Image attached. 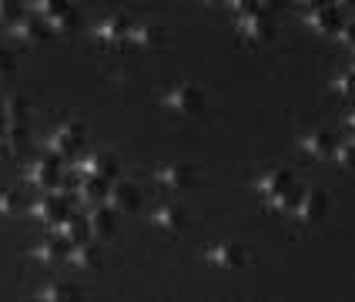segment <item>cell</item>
I'll use <instances>...</instances> for the list:
<instances>
[{"instance_id":"f1b7e54d","label":"cell","mask_w":355,"mask_h":302,"mask_svg":"<svg viewBox=\"0 0 355 302\" xmlns=\"http://www.w3.org/2000/svg\"><path fill=\"white\" fill-rule=\"evenodd\" d=\"M10 74H14V58H10V51L0 47V78H10Z\"/></svg>"},{"instance_id":"ba28073f","label":"cell","mask_w":355,"mask_h":302,"mask_svg":"<svg viewBox=\"0 0 355 302\" xmlns=\"http://www.w3.org/2000/svg\"><path fill=\"white\" fill-rule=\"evenodd\" d=\"M131 20L121 17V14H111V17H104L94 27V40H98L101 47H124L128 44V37H131Z\"/></svg>"},{"instance_id":"f546056e","label":"cell","mask_w":355,"mask_h":302,"mask_svg":"<svg viewBox=\"0 0 355 302\" xmlns=\"http://www.w3.org/2000/svg\"><path fill=\"white\" fill-rule=\"evenodd\" d=\"M338 40H342V44H349V47L355 51V24H345V27L338 31Z\"/></svg>"},{"instance_id":"7402d4cb","label":"cell","mask_w":355,"mask_h":302,"mask_svg":"<svg viewBox=\"0 0 355 302\" xmlns=\"http://www.w3.org/2000/svg\"><path fill=\"white\" fill-rule=\"evenodd\" d=\"M67 252H71V245L64 239H58V235H51L47 242H40V245H34V259L37 262H47V265H58V262H67Z\"/></svg>"},{"instance_id":"7a4b0ae2","label":"cell","mask_w":355,"mask_h":302,"mask_svg":"<svg viewBox=\"0 0 355 302\" xmlns=\"http://www.w3.org/2000/svg\"><path fill=\"white\" fill-rule=\"evenodd\" d=\"M161 104H164L168 111H175V115H195V111H201V104H205V94L198 91L195 84L181 81V84H171V87L164 91Z\"/></svg>"},{"instance_id":"5b68a950","label":"cell","mask_w":355,"mask_h":302,"mask_svg":"<svg viewBox=\"0 0 355 302\" xmlns=\"http://www.w3.org/2000/svg\"><path fill=\"white\" fill-rule=\"evenodd\" d=\"M329 212V199L325 192L318 188H309V192H298L295 205H292V219L302 221V225H312V221H322Z\"/></svg>"},{"instance_id":"1f68e13d","label":"cell","mask_w":355,"mask_h":302,"mask_svg":"<svg viewBox=\"0 0 355 302\" xmlns=\"http://www.w3.org/2000/svg\"><path fill=\"white\" fill-rule=\"evenodd\" d=\"M345 124H349V131H352V135H355V111H352V115H349V118H345Z\"/></svg>"},{"instance_id":"7c38bea8","label":"cell","mask_w":355,"mask_h":302,"mask_svg":"<svg viewBox=\"0 0 355 302\" xmlns=\"http://www.w3.org/2000/svg\"><path fill=\"white\" fill-rule=\"evenodd\" d=\"M87 235L91 242H104L114 235V212L107 208V205H94V208H87Z\"/></svg>"},{"instance_id":"e0dca14e","label":"cell","mask_w":355,"mask_h":302,"mask_svg":"<svg viewBox=\"0 0 355 302\" xmlns=\"http://www.w3.org/2000/svg\"><path fill=\"white\" fill-rule=\"evenodd\" d=\"M298 144L312 158H332L336 155V135H329V131H309V135H302Z\"/></svg>"},{"instance_id":"3957f363","label":"cell","mask_w":355,"mask_h":302,"mask_svg":"<svg viewBox=\"0 0 355 302\" xmlns=\"http://www.w3.org/2000/svg\"><path fill=\"white\" fill-rule=\"evenodd\" d=\"M84 144V124L80 121H60L58 128L47 135V151L58 155V158H67L71 151H78Z\"/></svg>"},{"instance_id":"cb8c5ba5","label":"cell","mask_w":355,"mask_h":302,"mask_svg":"<svg viewBox=\"0 0 355 302\" xmlns=\"http://www.w3.org/2000/svg\"><path fill=\"white\" fill-rule=\"evenodd\" d=\"M44 27H47L51 34H67V31H74V27H78V14H74V7H71V3H60L58 10L44 20Z\"/></svg>"},{"instance_id":"9c48e42d","label":"cell","mask_w":355,"mask_h":302,"mask_svg":"<svg viewBox=\"0 0 355 302\" xmlns=\"http://www.w3.org/2000/svg\"><path fill=\"white\" fill-rule=\"evenodd\" d=\"M74 171H78L80 178H98V181H118V161L111 158V155H104V151H91V155H84V158L74 165Z\"/></svg>"},{"instance_id":"603a6c76","label":"cell","mask_w":355,"mask_h":302,"mask_svg":"<svg viewBox=\"0 0 355 302\" xmlns=\"http://www.w3.org/2000/svg\"><path fill=\"white\" fill-rule=\"evenodd\" d=\"M78 296H80L78 285H71V282H64V279H51L37 292L40 302H78Z\"/></svg>"},{"instance_id":"4dcf8cb0","label":"cell","mask_w":355,"mask_h":302,"mask_svg":"<svg viewBox=\"0 0 355 302\" xmlns=\"http://www.w3.org/2000/svg\"><path fill=\"white\" fill-rule=\"evenodd\" d=\"M0 20H17V10H14V3H7V0H0Z\"/></svg>"},{"instance_id":"4316f807","label":"cell","mask_w":355,"mask_h":302,"mask_svg":"<svg viewBox=\"0 0 355 302\" xmlns=\"http://www.w3.org/2000/svg\"><path fill=\"white\" fill-rule=\"evenodd\" d=\"M332 87H336V94H342V98H355V67L345 71V74H338Z\"/></svg>"},{"instance_id":"ac0fdd59","label":"cell","mask_w":355,"mask_h":302,"mask_svg":"<svg viewBox=\"0 0 355 302\" xmlns=\"http://www.w3.org/2000/svg\"><path fill=\"white\" fill-rule=\"evenodd\" d=\"M67 262L80 269V272H87V269H98L101 265V249L98 242H78V245H71V252H67Z\"/></svg>"},{"instance_id":"277c9868","label":"cell","mask_w":355,"mask_h":302,"mask_svg":"<svg viewBox=\"0 0 355 302\" xmlns=\"http://www.w3.org/2000/svg\"><path fill=\"white\" fill-rule=\"evenodd\" d=\"M24 178L31 181L40 195H47V192H58L60 185H64V171H60V165L54 158H37L27 165Z\"/></svg>"},{"instance_id":"5bb4252c","label":"cell","mask_w":355,"mask_h":302,"mask_svg":"<svg viewBox=\"0 0 355 302\" xmlns=\"http://www.w3.org/2000/svg\"><path fill=\"white\" fill-rule=\"evenodd\" d=\"M104 205H107L111 212H135V208H138V188H135L131 181H111Z\"/></svg>"},{"instance_id":"30bf717a","label":"cell","mask_w":355,"mask_h":302,"mask_svg":"<svg viewBox=\"0 0 355 302\" xmlns=\"http://www.w3.org/2000/svg\"><path fill=\"white\" fill-rule=\"evenodd\" d=\"M151 178H155L158 188L175 195V192H184V188L195 185V171H191V165H158Z\"/></svg>"},{"instance_id":"9a60e30c","label":"cell","mask_w":355,"mask_h":302,"mask_svg":"<svg viewBox=\"0 0 355 302\" xmlns=\"http://www.w3.org/2000/svg\"><path fill=\"white\" fill-rule=\"evenodd\" d=\"M184 208L178 205V201H164V205H158L155 212H151V225L155 228H161V232H181L184 228Z\"/></svg>"},{"instance_id":"8992f818","label":"cell","mask_w":355,"mask_h":302,"mask_svg":"<svg viewBox=\"0 0 355 302\" xmlns=\"http://www.w3.org/2000/svg\"><path fill=\"white\" fill-rule=\"evenodd\" d=\"M255 192L261 199H275V195H288V192H298V181L288 168H268L265 175H258Z\"/></svg>"},{"instance_id":"d4e9b609","label":"cell","mask_w":355,"mask_h":302,"mask_svg":"<svg viewBox=\"0 0 355 302\" xmlns=\"http://www.w3.org/2000/svg\"><path fill=\"white\" fill-rule=\"evenodd\" d=\"M24 138V124H10V128H0V158L14 155L17 151V141Z\"/></svg>"},{"instance_id":"8fae6325","label":"cell","mask_w":355,"mask_h":302,"mask_svg":"<svg viewBox=\"0 0 355 302\" xmlns=\"http://www.w3.org/2000/svg\"><path fill=\"white\" fill-rule=\"evenodd\" d=\"M305 24L315 31V34H338L342 31V17L332 3H318L312 10H305Z\"/></svg>"},{"instance_id":"83f0119b","label":"cell","mask_w":355,"mask_h":302,"mask_svg":"<svg viewBox=\"0 0 355 302\" xmlns=\"http://www.w3.org/2000/svg\"><path fill=\"white\" fill-rule=\"evenodd\" d=\"M17 212H20V195L17 192H0V215L10 219V215H17Z\"/></svg>"},{"instance_id":"ffe728a7","label":"cell","mask_w":355,"mask_h":302,"mask_svg":"<svg viewBox=\"0 0 355 302\" xmlns=\"http://www.w3.org/2000/svg\"><path fill=\"white\" fill-rule=\"evenodd\" d=\"M107 188H111V181L80 178L78 185H74V199L84 201L87 208H94V205H104V199H107Z\"/></svg>"},{"instance_id":"52a82bcc","label":"cell","mask_w":355,"mask_h":302,"mask_svg":"<svg viewBox=\"0 0 355 302\" xmlns=\"http://www.w3.org/2000/svg\"><path fill=\"white\" fill-rule=\"evenodd\" d=\"M67 188L60 185L58 192H47V195H40L34 205H31V215L37 221H47V225H58L60 219H67Z\"/></svg>"},{"instance_id":"6da1fadb","label":"cell","mask_w":355,"mask_h":302,"mask_svg":"<svg viewBox=\"0 0 355 302\" xmlns=\"http://www.w3.org/2000/svg\"><path fill=\"white\" fill-rule=\"evenodd\" d=\"M205 262L218 272H238V269L248 265V252L238 242H215V245L205 249Z\"/></svg>"},{"instance_id":"d6986e66","label":"cell","mask_w":355,"mask_h":302,"mask_svg":"<svg viewBox=\"0 0 355 302\" xmlns=\"http://www.w3.org/2000/svg\"><path fill=\"white\" fill-rule=\"evenodd\" d=\"M44 31H47V27H44L34 14H31V17H17L10 24V37L17 40V44H40V40L47 37Z\"/></svg>"},{"instance_id":"2e32d148","label":"cell","mask_w":355,"mask_h":302,"mask_svg":"<svg viewBox=\"0 0 355 302\" xmlns=\"http://www.w3.org/2000/svg\"><path fill=\"white\" fill-rule=\"evenodd\" d=\"M51 232H54L58 239H64L67 245H78V242L91 239V235H87V219H84V215H67V219H60L58 225H51Z\"/></svg>"},{"instance_id":"484cf974","label":"cell","mask_w":355,"mask_h":302,"mask_svg":"<svg viewBox=\"0 0 355 302\" xmlns=\"http://www.w3.org/2000/svg\"><path fill=\"white\" fill-rule=\"evenodd\" d=\"M332 158L342 165V168H355V135L345 141H336V155Z\"/></svg>"},{"instance_id":"4fadbf2b","label":"cell","mask_w":355,"mask_h":302,"mask_svg":"<svg viewBox=\"0 0 355 302\" xmlns=\"http://www.w3.org/2000/svg\"><path fill=\"white\" fill-rule=\"evenodd\" d=\"M235 31L245 40H268L272 37V17H268V10H258V14H248V17H238Z\"/></svg>"},{"instance_id":"44dd1931","label":"cell","mask_w":355,"mask_h":302,"mask_svg":"<svg viewBox=\"0 0 355 302\" xmlns=\"http://www.w3.org/2000/svg\"><path fill=\"white\" fill-rule=\"evenodd\" d=\"M128 44H135L138 51H158L161 44H164V34H161V27H155V24H135Z\"/></svg>"}]
</instances>
